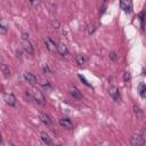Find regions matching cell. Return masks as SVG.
Listing matches in <instances>:
<instances>
[{
    "mask_svg": "<svg viewBox=\"0 0 146 146\" xmlns=\"http://www.w3.org/2000/svg\"><path fill=\"white\" fill-rule=\"evenodd\" d=\"M22 38H23L25 41H29V33H26V32H23V33H22Z\"/></svg>",
    "mask_w": 146,
    "mask_h": 146,
    "instance_id": "22",
    "label": "cell"
},
{
    "mask_svg": "<svg viewBox=\"0 0 146 146\" xmlns=\"http://www.w3.org/2000/svg\"><path fill=\"white\" fill-rule=\"evenodd\" d=\"M110 95H111V97L115 100V102H120V99H121V96H120V91H119V89L116 88V87H112V88H110Z\"/></svg>",
    "mask_w": 146,
    "mask_h": 146,
    "instance_id": "4",
    "label": "cell"
},
{
    "mask_svg": "<svg viewBox=\"0 0 146 146\" xmlns=\"http://www.w3.org/2000/svg\"><path fill=\"white\" fill-rule=\"evenodd\" d=\"M33 97H34V99H35L39 104H41V105H44V104H46L44 96L42 95V92H41V91H39V90L33 91Z\"/></svg>",
    "mask_w": 146,
    "mask_h": 146,
    "instance_id": "5",
    "label": "cell"
},
{
    "mask_svg": "<svg viewBox=\"0 0 146 146\" xmlns=\"http://www.w3.org/2000/svg\"><path fill=\"white\" fill-rule=\"evenodd\" d=\"M57 52L62 56H66L68 54V49L64 43H58L57 44Z\"/></svg>",
    "mask_w": 146,
    "mask_h": 146,
    "instance_id": "8",
    "label": "cell"
},
{
    "mask_svg": "<svg viewBox=\"0 0 146 146\" xmlns=\"http://www.w3.org/2000/svg\"><path fill=\"white\" fill-rule=\"evenodd\" d=\"M144 143H145V140L141 135H132L130 138V144L132 146H143Z\"/></svg>",
    "mask_w": 146,
    "mask_h": 146,
    "instance_id": "1",
    "label": "cell"
},
{
    "mask_svg": "<svg viewBox=\"0 0 146 146\" xmlns=\"http://www.w3.org/2000/svg\"><path fill=\"white\" fill-rule=\"evenodd\" d=\"M71 95L74 97V98H76V99H81L82 98V94L79 91V89L78 88H75V87H73L72 89H71Z\"/></svg>",
    "mask_w": 146,
    "mask_h": 146,
    "instance_id": "13",
    "label": "cell"
},
{
    "mask_svg": "<svg viewBox=\"0 0 146 146\" xmlns=\"http://www.w3.org/2000/svg\"><path fill=\"white\" fill-rule=\"evenodd\" d=\"M144 16H145V13L143 11V13L140 14V23H141V29L144 27Z\"/></svg>",
    "mask_w": 146,
    "mask_h": 146,
    "instance_id": "21",
    "label": "cell"
},
{
    "mask_svg": "<svg viewBox=\"0 0 146 146\" xmlns=\"http://www.w3.org/2000/svg\"><path fill=\"white\" fill-rule=\"evenodd\" d=\"M41 139H42V141L43 143H46L47 145H52L54 143H52V139H51V137H49V135L48 133H46V132H42L41 133Z\"/></svg>",
    "mask_w": 146,
    "mask_h": 146,
    "instance_id": "12",
    "label": "cell"
},
{
    "mask_svg": "<svg viewBox=\"0 0 146 146\" xmlns=\"http://www.w3.org/2000/svg\"><path fill=\"white\" fill-rule=\"evenodd\" d=\"M42 70H43V72H44V73H50V72H51L48 65H44V66L42 67Z\"/></svg>",
    "mask_w": 146,
    "mask_h": 146,
    "instance_id": "23",
    "label": "cell"
},
{
    "mask_svg": "<svg viewBox=\"0 0 146 146\" xmlns=\"http://www.w3.org/2000/svg\"><path fill=\"white\" fill-rule=\"evenodd\" d=\"M52 24H54L55 29H58V27H59V22H58V21H55V22H54Z\"/></svg>",
    "mask_w": 146,
    "mask_h": 146,
    "instance_id": "26",
    "label": "cell"
},
{
    "mask_svg": "<svg viewBox=\"0 0 146 146\" xmlns=\"http://www.w3.org/2000/svg\"><path fill=\"white\" fill-rule=\"evenodd\" d=\"M11 146H17V145H15V144H11Z\"/></svg>",
    "mask_w": 146,
    "mask_h": 146,
    "instance_id": "29",
    "label": "cell"
},
{
    "mask_svg": "<svg viewBox=\"0 0 146 146\" xmlns=\"http://www.w3.org/2000/svg\"><path fill=\"white\" fill-rule=\"evenodd\" d=\"M43 41H44V43H46V46H47V48H48L49 51H52V52L54 51H57V44L50 38H44Z\"/></svg>",
    "mask_w": 146,
    "mask_h": 146,
    "instance_id": "3",
    "label": "cell"
},
{
    "mask_svg": "<svg viewBox=\"0 0 146 146\" xmlns=\"http://www.w3.org/2000/svg\"><path fill=\"white\" fill-rule=\"evenodd\" d=\"M58 123H59L63 128H66V129H72V128H73L72 121H71L70 119H67V117H62V119H59Z\"/></svg>",
    "mask_w": 146,
    "mask_h": 146,
    "instance_id": "6",
    "label": "cell"
},
{
    "mask_svg": "<svg viewBox=\"0 0 146 146\" xmlns=\"http://www.w3.org/2000/svg\"><path fill=\"white\" fill-rule=\"evenodd\" d=\"M110 58L112 59V60H116L117 59V55H116V52H114V51H112V52H110Z\"/></svg>",
    "mask_w": 146,
    "mask_h": 146,
    "instance_id": "20",
    "label": "cell"
},
{
    "mask_svg": "<svg viewBox=\"0 0 146 146\" xmlns=\"http://www.w3.org/2000/svg\"><path fill=\"white\" fill-rule=\"evenodd\" d=\"M23 48H24V50H25V52H27L29 55H33L34 54V49H33V46L29 42V41H25L24 42V46H23Z\"/></svg>",
    "mask_w": 146,
    "mask_h": 146,
    "instance_id": "11",
    "label": "cell"
},
{
    "mask_svg": "<svg viewBox=\"0 0 146 146\" xmlns=\"http://www.w3.org/2000/svg\"><path fill=\"white\" fill-rule=\"evenodd\" d=\"M31 3H32V5H39V3H40V2H39V1H36V2H35V1H32V2H31Z\"/></svg>",
    "mask_w": 146,
    "mask_h": 146,
    "instance_id": "27",
    "label": "cell"
},
{
    "mask_svg": "<svg viewBox=\"0 0 146 146\" xmlns=\"http://www.w3.org/2000/svg\"><path fill=\"white\" fill-rule=\"evenodd\" d=\"M43 87H48V88H50V83H49V81H42V83H41Z\"/></svg>",
    "mask_w": 146,
    "mask_h": 146,
    "instance_id": "25",
    "label": "cell"
},
{
    "mask_svg": "<svg viewBox=\"0 0 146 146\" xmlns=\"http://www.w3.org/2000/svg\"><path fill=\"white\" fill-rule=\"evenodd\" d=\"M40 120L42 121V123H44L46 125H50L51 124V119H50V116L48 115V114H46V113H41L40 114Z\"/></svg>",
    "mask_w": 146,
    "mask_h": 146,
    "instance_id": "10",
    "label": "cell"
},
{
    "mask_svg": "<svg viewBox=\"0 0 146 146\" xmlns=\"http://www.w3.org/2000/svg\"><path fill=\"white\" fill-rule=\"evenodd\" d=\"M88 33L89 34H92L94 32H95V30H96V27H95V25L94 24H90V25H88Z\"/></svg>",
    "mask_w": 146,
    "mask_h": 146,
    "instance_id": "18",
    "label": "cell"
},
{
    "mask_svg": "<svg viewBox=\"0 0 146 146\" xmlns=\"http://www.w3.org/2000/svg\"><path fill=\"white\" fill-rule=\"evenodd\" d=\"M2 143V137H1V135H0V144Z\"/></svg>",
    "mask_w": 146,
    "mask_h": 146,
    "instance_id": "28",
    "label": "cell"
},
{
    "mask_svg": "<svg viewBox=\"0 0 146 146\" xmlns=\"http://www.w3.org/2000/svg\"><path fill=\"white\" fill-rule=\"evenodd\" d=\"M120 6H121V9H123L125 13H130L132 9V3L130 1H121Z\"/></svg>",
    "mask_w": 146,
    "mask_h": 146,
    "instance_id": "9",
    "label": "cell"
},
{
    "mask_svg": "<svg viewBox=\"0 0 146 146\" xmlns=\"http://www.w3.org/2000/svg\"><path fill=\"white\" fill-rule=\"evenodd\" d=\"M79 79H80V80H81V81H82V82H83V83H84V84H86L87 87H91V84H90V83H89V82H88V81L86 80V78H84L83 75L79 74Z\"/></svg>",
    "mask_w": 146,
    "mask_h": 146,
    "instance_id": "17",
    "label": "cell"
},
{
    "mask_svg": "<svg viewBox=\"0 0 146 146\" xmlns=\"http://www.w3.org/2000/svg\"><path fill=\"white\" fill-rule=\"evenodd\" d=\"M3 99L7 105L9 106H15L16 105V97L14 96L13 92H5L3 94Z\"/></svg>",
    "mask_w": 146,
    "mask_h": 146,
    "instance_id": "2",
    "label": "cell"
},
{
    "mask_svg": "<svg viewBox=\"0 0 146 146\" xmlns=\"http://www.w3.org/2000/svg\"><path fill=\"white\" fill-rule=\"evenodd\" d=\"M24 78H25V80L31 84V86H36L38 84V81H36V78L32 74V73H29V72H26V73H24Z\"/></svg>",
    "mask_w": 146,
    "mask_h": 146,
    "instance_id": "7",
    "label": "cell"
},
{
    "mask_svg": "<svg viewBox=\"0 0 146 146\" xmlns=\"http://www.w3.org/2000/svg\"><path fill=\"white\" fill-rule=\"evenodd\" d=\"M130 78H131V75H130L129 72H125V73L123 74V81H124V82H129V81H130Z\"/></svg>",
    "mask_w": 146,
    "mask_h": 146,
    "instance_id": "19",
    "label": "cell"
},
{
    "mask_svg": "<svg viewBox=\"0 0 146 146\" xmlns=\"http://www.w3.org/2000/svg\"><path fill=\"white\" fill-rule=\"evenodd\" d=\"M145 91H146V86H145L144 82H140V83L138 84V92H139V95H140L143 98L145 97Z\"/></svg>",
    "mask_w": 146,
    "mask_h": 146,
    "instance_id": "14",
    "label": "cell"
},
{
    "mask_svg": "<svg viewBox=\"0 0 146 146\" xmlns=\"http://www.w3.org/2000/svg\"><path fill=\"white\" fill-rule=\"evenodd\" d=\"M0 70H1V72L3 73L5 76H9V75H10V70H9V67H8L6 64H2V65L0 66Z\"/></svg>",
    "mask_w": 146,
    "mask_h": 146,
    "instance_id": "15",
    "label": "cell"
},
{
    "mask_svg": "<svg viewBox=\"0 0 146 146\" xmlns=\"http://www.w3.org/2000/svg\"><path fill=\"white\" fill-rule=\"evenodd\" d=\"M0 30H1L2 32H6V31H7V27H6V25H3V24L1 23V21H0Z\"/></svg>",
    "mask_w": 146,
    "mask_h": 146,
    "instance_id": "24",
    "label": "cell"
},
{
    "mask_svg": "<svg viewBox=\"0 0 146 146\" xmlns=\"http://www.w3.org/2000/svg\"><path fill=\"white\" fill-rule=\"evenodd\" d=\"M75 60H76V64H79V65H83L86 63V59H84V57L82 55H78Z\"/></svg>",
    "mask_w": 146,
    "mask_h": 146,
    "instance_id": "16",
    "label": "cell"
}]
</instances>
